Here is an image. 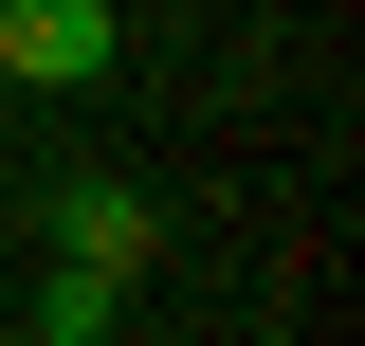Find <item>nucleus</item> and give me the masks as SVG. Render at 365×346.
Returning a JSON list of instances; mask_svg holds the SVG:
<instances>
[{"mask_svg": "<svg viewBox=\"0 0 365 346\" xmlns=\"http://www.w3.org/2000/svg\"><path fill=\"white\" fill-rule=\"evenodd\" d=\"M128 55V0H0V91H91Z\"/></svg>", "mask_w": 365, "mask_h": 346, "instance_id": "obj_1", "label": "nucleus"}, {"mask_svg": "<svg viewBox=\"0 0 365 346\" xmlns=\"http://www.w3.org/2000/svg\"><path fill=\"white\" fill-rule=\"evenodd\" d=\"M55 256H91V273H128V292H146V256H165V201H146L128 164H73V182H55Z\"/></svg>", "mask_w": 365, "mask_h": 346, "instance_id": "obj_2", "label": "nucleus"}, {"mask_svg": "<svg viewBox=\"0 0 365 346\" xmlns=\"http://www.w3.org/2000/svg\"><path fill=\"white\" fill-rule=\"evenodd\" d=\"M37 328H55V346H110V328H128V273L55 256V273H37Z\"/></svg>", "mask_w": 365, "mask_h": 346, "instance_id": "obj_3", "label": "nucleus"}]
</instances>
